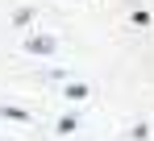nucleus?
Segmentation results:
<instances>
[{
    "label": "nucleus",
    "instance_id": "obj_1",
    "mask_svg": "<svg viewBox=\"0 0 154 141\" xmlns=\"http://www.w3.org/2000/svg\"><path fill=\"white\" fill-rule=\"evenodd\" d=\"M54 50V38H29V54H50Z\"/></svg>",
    "mask_w": 154,
    "mask_h": 141
},
{
    "label": "nucleus",
    "instance_id": "obj_2",
    "mask_svg": "<svg viewBox=\"0 0 154 141\" xmlns=\"http://www.w3.org/2000/svg\"><path fill=\"white\" fill-rule=\"evenodd\" d=\"M67 100H88V87H83V83H71V87H67Z\"/></svg>",
    "mask_w": 154,
    "mask_h": 141
}]
</instances>
